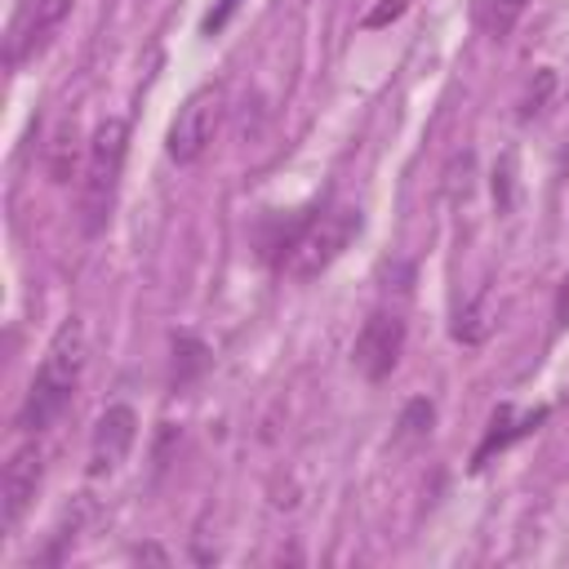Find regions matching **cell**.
<instances>
[{
  "label": "cell",
  "mask_w": 569,
  "mask_h": 569,
  "mask_svg": "<svg viewBox=\"0 0 569 569\" xmlns=\"http://www.w3.org/2000/svg\"><path fill=\"white\" fill-rule=\"evenodd\" d=\"M71 4L76 0H22L9 27V67H22L27 58H36L53 40V31L67 22Z\"/></svg>",
  "instance_id": "obj_6"
},
{
  "label": "cell",
  "mask_w": 569,
  "mask_h": 569,
  "mask_svg": "<svg viewBox=\"0 0 569 569\" xmlns=\"http://www.w3.org/2000/svg\"><path fill=\"white\" fill-rule=\"evenodd\" d=\"M400 351H405V320L396 311H373L360 333H356V347H351V360L356 369L369 378V382H382L396 365H400Z\"/></svg>",
  "instance_id": "obj_5"
},
{
  "label": "cell",
  "mask_w": 569,
  "mask_h": 569,
  "mask_svg": "<svg viewBox=\"0 0 569 569\" xmlns=\"http://www.w3.org/2000/svg\"><path fill=\"white\" fill-rule=\"evenodd\" d=\"M525 9H529V0H480V4H476V22H480L485 36L502 40V36L520 22Z\"/></svg>",
  "instance_id": "obj_11"
},
{
  "label": "cell",
  "mask_w": 569,
  "mask_h": 569,
  "mask_svg": "<svg viewBox=\"0 0 569 569\" xmlns=\"http://www.w3.org/2000/svg\"><path fill=\"white\" fill-rule=\"evenodd\" d=\"M133 440H138V413L129 405H107L98 427H93V440H89V476L120 471Z\"/></svg>",
  "instance_id": "obj_7"
},
{
  "label": "cell",
  "mask_w": 569,
  "mask_h": 569,
  "mask_svg": "<svg viewBox=\"0 0 569 569\" xmlns=\"http://www.w3.org/2000/svg\"><path fill=\"white\" fill-rule=\"evenodd\" d=\"M360 231V209L356 204H333L325 213H316L311 222H302V231L289 240V276L293 280H316L320 271H329L342 249L356 240Z\"/></svg>",
  "instance_id": "obj_3"
},
{
  "label": "cell",
  "mask_w": 569,
  "mask_h": 569,
  "mask_svg": "<svg viewBox=\"0 0 569 569\" xmlns=\"http://www.w3.org/2000/svg\"><path fill=\"white\" fill-rule=\"evenodd\" d=\"M80 151H84L80 124H76V116H62L58 129H53V138H49V178L53 182H71L76 178V164H80Z\"/></svg>",
  "instance_id": "obj_10"
},
{
  "label": "cell",
  "mask_w": 569,
  "mask_h": 569,
  "mask_svg": "<svg viewBox=\"0 0 569 569\" xmlns=\"http://www.w3.org/2000/svg\"><path fill=\"white\" fill-rule=\"evenodd\" d=\"M489 329H493V307H489V293H480V298L458 316L453 338H458V342H480Z\"/></svg>",
  "instance_id": "obj_13"
},
{
  "label": "cell",
  "mask_w": 569,
  "mask_h": 569,
  "mask_svg": "<svg viewBox=\"0 0 569 569\" xmlns=\"http://www.w3.org/2000/svg\"><path fill=\"white\" fill-rule=\"evenodd\" d=\"M431 422H436V409H431V400H409L405 405V413H400V440H422L427 431H431Z\"/></svg>",
  "instance_id": "obj_15"
},
{
  "label": "cell",
  "mask_w": 569,
  "mask_h": 569,
  "mask_svg": "<svg viewBox=\"0 0 569 569\" xmlns=\"http://www.w3.org/2000/svg\"><path fill=\"white\" fill-rule=\"evenodd\" d=\"M84 356H89L84 320H80V316H67V320L53 329V338H49V347H44V360H40V369H36V378H31V391H27L22 409H18V427H22L27 436L44 431V427L71 405V396H76V387H80V373H84Z\"/></svg>",
  "instance_id": "obj_1"
},
{
  "label": "cell",
  "mask_w": 569,
  "mask_h": 569,
  "mask_svg": "<svg viewBox=\"0 0 569 569\" xmlns=\"http://www.w3.org/2000/svg\"><path fill=\"white\" fill-rule=\"evenodd\" d=\"M551 93H556V71L551 67H538L533 80H529V89H525V98H520V120L542 116L547 102H551Z\"/></svg>",
  "instance_id": "obj_14"
},
{
  "label": "cell",
  "mask_w": 569,
  "mask_h": 569,
  "mask_svg": "<svg viewBox=\"0 0 569 569\" xmlns=\"http://www.w3.org/2000/svg\"><path fill=\"white\" fill-rule=\"evenodd\" d=\"M222 120V84H200L173 116L169 133H164V151L173 164H191L204 156V147L213 142Z\"/></svg>",
  "instance_id": "obj_4"
},
{
  "label": "cell",
  "mask_w": 569,
  "mask_h": 569,
  "mask_svg": "<svg viewBox=\"0 0 569 569\" xmlns=\"http://www.w3.org/2000/svg\"><path fill=\"white\" fill-rule=\"evenodd\" d=\"M547 418V409H533V413H516L511 405H498L493 409V418H489V436L480 440V449H476V467L493 453V449H507L511 440H520L525 431H533L538 422Z\"/></svg>",
  "instance_id": "obj_9"
},
{
  "label": "cell",
  "mask_w": 569,
  "mask_h": 569,
  "mask_svg": "<svg viewBox=\"0 0 569 569\" xmlns=\"http://www.w3.org/2000/svg\"><path fill=\"white\" fill-rule=\"evenodd\" d=\"M236 4H240V0H218V4H213V9L204 13V22H200V31H204V36H213V31H222V27H227V18L236 13Z\"/></svg>",
  "instance_id": "obj_17"
},
{
  "label": "cell",
  "mask_w": 569,
  "mask_h": 569,
  "mask_svg": "<svg viewBox=\"0 0 569 569\" xmlns=\"http://www.w3.org/2000/svg\"><path fill=\"white\" fill-rule=\"evenodd\" d=\"M204 365H209L204 342H200V338H191V333H178V338H173V382H178V387H182V382H191Z\"/></svg>",
  "instance_id": "obj_12"
},
{
  "label": "cell",
  "mask_w": 569,
  "mask_h": 569,
  "mask_svg": "<svg viewBox=\"0 0 569 569\" xmlns=\"http://www.w3.org/2000/svg\"><path fill=\"white\" fill-rule=\"evenodd\" d=\"M40 480H44V453H40V445L13 449V458L4 462V476H0V502H4V525H9V529H13V525L27 516V507L36 502Z\"/></svg>",
  "instance_id": "obj_8"
},
{
  "label": "cell",
  "mask_w": 569,
  "mask_h": 569,
  "mask_svg": "<svg viewBox=\"0 0 569 569\" xmlns=\"http://www.w3.org/2000/svg\"><path fill=\"white\" fill-rule=\"evenodd\" d=\"M405 4H409V0H382L378 9H369V13H365V27H387L391 18H400V13H405Z\"/></svg>",
  "instance_id": "obj_18"
},
{
  "label": "cell",
  "mask_w": 569,
  "mask_h": 569,
  "mask_svg": "<svg viewBox=\"0 0 569 569\" xmlns=\"http://www.w3.org/2000/svg\"><path fill=\"white\" fill-rule=\"evenodd\" d=\"M124 151H129V124L120 116H107L93 129L89 151H84V182H80V227H84V236H98L111 218Z\"/></svg>",
  "instance_id": "obj_2"
},
{
  "label": "cell",
  "mask_w": 569,
  "mask_h": 569,
  "mask_svg": "<svg viewBox=\"0 0 569 569\" xmlns=\"http://www.w3.org/2000/svg\"><path fill=\"white\" fill-rule=\"evenodd\" d=\"M493 200H498V213H511V204H516V151H502V160L493 169Z\"/></svg>",
  "instance_id": "obj_16"
},
{
  "label": "cell",
  "mask_w": 569,
  "mask_h": 569,
  "mask_svg": "<svg viewBox=\"0 0 569 569\" xmlns=\"http://www.w3.org/2000/svg\"><path fill=\"white\" fill-rule=\"evenodd\" d=\"M556 325H569V276L556 289Z\"/></svg>",
  "instance_id": "obj_19"
}]
</instances>
